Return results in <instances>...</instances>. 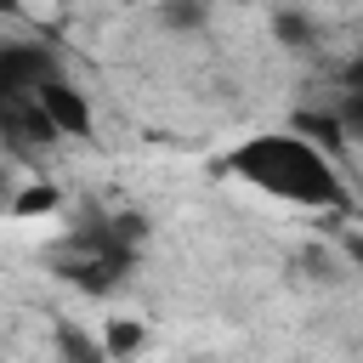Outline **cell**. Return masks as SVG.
I'll list each match as a JSON object with an SVG mask.
<instances>
[{
	"label": "cell",
	"instance_id": "ba28073f",
	"mask_svg": "<svg viewBox=\"0 0 363 363\" xmlns=\"http://www.w3.org/2000/svg\"><path fill=\"white\" fill-rule=\"evenodd\" d=\"M340 125H346V136L363 142V91H346V102H340Z\"/></svg>",
	"mask_w": 363,
	"mask_h": 363
},
{
	"label": "cell",
	"instance_id": "6da1fadb",
	"mask_svg": "<svg viewBox=\"0 0 363 363\" xmlns=\"http://www.w3.org/2000/svg\"><path fill=\"white\" fill-rule=\"evenodd\" d=\"M227 170L272 199H289V204H306V210H335L346 204V187L329 164V153H318L306 136H250L227 153Z\"/></svg>",
	"mask_w": 363,
	"mask_h": 363
},
{
	"label": "cell",
	"instance_id": "9c48e42d",
	"mask_svg": "<svg viewBox=\"0 0 363 363\" xmlns=\"http://www.w3.org/2000/svg\"><path fill=\"white\" fill-rule=\"evenodd\" d=\"M278 40H289V45H306V40H312L306 17H295V11H278Z\"/></svg>",
	"mask_w": 363,
	"mask_h": 363
},
{
	"label": "cell",
	"instance_id": "8992f818",
	"mask_svg": "<svg viewBox=\"0 0 363 363\" xmlns=\"http://www.w3.org/2000/svg\"><path fill=\"white\" fill-rule=\"evenodd\" d=\"M51 204H57V193H51V187H23L11 210H17V216H45Z\"/></svg>",
	"mask_w": 363,
	"mask_h": 363
},
{
	"label": "cell",
	"instance_id": "52a82bcc",
	"mask_svg": "<svg viewBox=\"0 0 363 363\" xmlns=\"http://www.w3.org/2000/svg\"><path fill=\"white\" fill-rule=\"evenodd\" d=\"M199 17H204L199 0H170V6H164V23H170V28H193Z\"/></svg>",
	"mask_w": 363,
	"mask_h": 363
},
{
	"label": "cell",
	"instance_id": "277c9868",
	"mask_svg": "<svg viewBox=\"0 0 363 363\" xmlns=\"http://www.w3.org/2000/svg\"><path fill=\"white\" fill-rule=\"evenodd\" d=\"M102 352H108V357H130V352H142V329H136V323H125V318H113V323H108Z\"/></svg>",
	"mask_w": 363,
	"mask_h": 363
},
{
	"label": "cell",
	"instance_id": "3957f363",
	"mask_svg": "<svg viewBox=\"0 0 363 363\" xmlns=\"http://www.w3.org/2000/svg\"><path fill=\"white\" fill-rule=\"evenodd\" d=\"M34 96L45 102V113L57 119V130H62V136H79V130H91V102H85V96H79V91H74L62 74H57V79H45Z\"/></svg>",
	"mask_w": 363,
	"mask_h": 363
},
{
	"label": "cell",
	"instance_id": "5b68a950",
	"mask_svg": "<svg viewBox=\"0 0 363 363\" xmlns=\"http://www.w3.org/2000/svg\"><path fill=\"white\" fill-rule=\"evenodd\" d=\"M295 130H306V136H318L323 147H335V142L346 136V125H340V113H335V119H329V113H301V119H295Z\"/></svg>",
	"mask_w": 363,
	"mask_h": 363
},
{
	"label": "cell",
	"instance_id": "7a4b0ae2",
	"mask_svg": "<svg viewBox=\"0 0 363 363\" xmlns=\"http://www.w3.org/2000/svg\"><path fill=\"white\" fill-rule=\"evenodd\" d=\"M45 79H57V57L45 45H0V96H34Z\"/></svg>",
	"mask_w": 363,
	"mask_h": 363
},
{
	"label": "cell",
	"instance_id": "30bf717a",
	"mask_svg": "<svg viewBox=\"0 0 363 363\" xmlns=\"http://www.w3.org/2000/svg\"><path fill=\"white\" fill-rule=\"evenodd\" d=\"M62 352H68V357H79V363H91V357H96V346H91L85 335H74V329H62Z\"/></svg>",
	"mask_w": 363,
	"mask_h": 363
},
{
	"label": "cell",
	"instance_id": "8fae6325",
	"mask_svg": "<svg viewBox=\"0 0 363 363\" xmlns=\"http://www.w3.org/2000/svg\"><path fill=\"white\" fill-rule=\"evenodd\" d=\"M346 91H363V51L346 62Z\"/></svg>",
	"mask_w": 363,
	"mask_h": 363
}]
</instances>
